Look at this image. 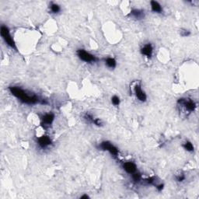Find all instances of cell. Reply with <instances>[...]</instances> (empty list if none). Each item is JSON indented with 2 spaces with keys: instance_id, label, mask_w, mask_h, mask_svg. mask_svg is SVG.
<instances>
[{
  "instance_id": "cell-1",
  "label": "cell",
  "mask_w": 199,
  "mask_h": 199,
  "mask_svg": "<svg viewBox=\"0 0 199 199\" xmlns=\"http://www.w3.org/2000/svg\"><path fill=\"white\" fill-rule=\"evenodd\" d=\"M9 90L13 96L19 99L20 101H22L23 103L26 104H36L37 103H41L42 104L47 103L44 101L40 100L35 95H28L26 91H24L21 88L17 86H10Z\"/></svg>"
},
{
  "instance_id": "cell-2",
  "label": "cell",
  "mask_w": 199,
  "mask_h": 199,
  "mask_svg": "<svg viewBox=\"0 0 199 199\" xmlns=\"http://www.w3.org/2000/svg\"><path fill=\"white\" fill-rule=\"evenodd\" d=\"M0 33H1V36H2V37L5 41V42L6 43V44H8L10 48H13V49H16L15 42L13 41V37H12L10 33H9V29L7 28L6 26H1Z\"/></svg>"
},
{
  "instance_id": "cell-3",
  "label": "cell",
  "mask_w": 199,
  "mask_h": 199,
  "mask_svg": "<svg viewBox=\"0 0 199 199\" xmlns=\"http://www.w3.org/2000/svg\"><path fill=\"white\" fill-rule=\"evenodd\" d=\"M77 55L81 60L86 61V62H94L96 60V57L93 55L86 51L85 50H83V49H79L77 51Z\"/></svg>"
},
{
  "instance_id": "cell-4",
  "label": "cell",
  "mask_w": 199,
  "mask_h": 199,
  "mask_svg": "<svg viewBox=\"0 0 199 199\" xmlns=\"http://www.w3.org/2000/svg\"><path fill=\"white\" fill-rule=\"evenodd\" d=\"M100 147L101 149H102L103 150H105V151H108L111 155H113L114 156H117L118 155V149L116 146H114V145L111 144V142H101V145H100Z\"/></svg>"
},
{
  "instance_id": "cell-5",
  "label": "cell",
  "mask_w": 199,
  "mask_h": 199,
  "mask_svg": "<svg viewBox=\"0 0 199 199\" xmlns=\"http://www.w3.org/2000/svg\"><path fill=\"white\" fill-rule=\"evenodd\" d=\"M178 103H180V105L184 106L185 107V109L190 112H193L196 108L195 103L192 100H190V99H180L178 101Z\"/></svg>"
},
{
  "instance_id": "cell-6",
  "label": "cell",
  "mask_w": 199,
  "mask_h": 199,
  "mask_svg": "<svg viewBox=\"0 0 199 199\" xmlns=\"http://www.w3.org/2000/svg\"><path fill=\"white\" fill-rule=\"evenodd\" d=\"M37 143H38V145H39V146L41 148L45 149V148L48 147L51 144V140L50 138L48 136H43L37 139Z\"/></svg>"
},
{
  "instance_id": "cell-7",
  "label": "cell",
  "mask_w": 199,
  "mask_h": 199,
  "mask_svg": "<svg viewBox=\"0 0 199 199\" xmlns=\"http://www.w3.org/2000/svg\"><path fill=\"white\" fill-rule=\"evenodd\" d=\"M135 93H136V96H137V98L140 101L142 102H145L146 101L147 96L146 94L145 93L144 91H142V88H141V86L139 84H137V85L135 86Z\"/></svg>"
},
{
  "instance_id": "cell-8",
  "label": "cell",
  "mask_w": 199,
  "mask_h": 199,
  "mask_svg": "<svg viewBox=\"0 0 199 199\" xmlns=\"http://www.w3.org/2000/svg\"><path fill=\"white\" fill-rule=\"evenodd\" d=\"M123 168L128 173L132 174V173H136L137 171V167L136 165L132 162H126L123 164Z\"/></svg>"
},
{
  "instance_id": "cell-9",
  "label": "cell",
  "mask_w": 199,
  "mask_h": 199,
  "mask_svg": "<svg viewBox=\"0 0 199 199\" xmlns=\"http://www.w3.org/2000/svg\"><path fill=\"white\" fill-rule=\"evenodd\" d=\"M42 125H50L52 124L53 121L55 119V115L51 113L44 114L42 117Z\"/></svg>"
},
{
  "instance_id": "cell-10",
  "label": "cell",
  "mask_w": 199,
  "mask_h": 199,
  "mask_svg": "<svg viewBox=\"0 0 199 199\" xmlns=\"http://www.w3.org/2000/svg\"><path fill=\"white\" fill-rule=\"evenodd\" d=\"M153 46H152L151 44H146L143 48H142L141 49V53H142V55H146L148 58H150L153 55Z\"/></svg>"
},
{
  "instance_id": "cell-11",
  "label": "cell",
  "mask_w": 199,
  "mask_h": 199,
  "mask_svg": "<svg viewBox=\"0 0 199 199\" xmlns=\"http://www.w3.org/2000/svg\"><path fill=\"white\" fill-rule=\"evenodd\" d=\"M84 118H85L87 121H90L91 123H93L94 125H97V126H101V125H102L101 122V121H100V119H98V118H95L94 117H93V115H91L90 114L86 113V114H85Z\"/></svg>"
},
{
  "instance_id": "cell-12",
  "label": "cell",
  "mask_w": 199,
  "mask_h": 199,
  "mask_svg": "<svg viewBox=\"0 0 199 199\" xmlns=\"http://www.w3.org/2000/svg\"><path fill=\"white\" fill-rule=\"evenodd\" d=\"M151 9L154 13H161L163 11L162 6H160L159 2H155V1H152L151 2Z\"/></svg>"
},
{
  "instance_id": "cell-13",
  "label": "cell",
  "mask_w": 199,
  "mask_h": 199,
  "mask_svg": "<svg viewBox=\"0 0 199 199\" xmlns=\"http://www.w3.org/2000/svg\"><path fill=\"white\" fill-rule=\"evenodd\" d=\"M130 15H131L132 16L136 18V19H142L144 17V12L142 11V10H139V9H133L131 10Z\"/></svg>"
},
{
  "instance_id": "cell-14",
  "label": "cell",
  "mask_w": 199,
  "mask_h": 199,
  "mask_svg": "<svg viewBox=\"0 0 199 199\" xmlns=\"http://www.w3.org/2000/svg\"><path fill=\"white\" fill-rule=\"evenodd\" d=\"M106 64H107V66L108 67H110V68H114L116 67L117 62L115 61V59L113 58H107L106 59Z\"/></svg>"
},
{
  "instance_id": "cell-15",
  "label": "cell",
  "mask_w": 199,
  "mask_h": 199,
  "mask_svg": "<svg viewBox=\"0 0 199 199\" xmlns=\"http://www.w3.org/2000/svg\"><path fill=\"white\" fill-rule=\"evenodd\" d=\"M183 147L184 148V149H186L187 151L188 152H192L194 150V146H193L192 143L190 142H188V141L184 142V145H183Z\"/></svg>"
},
{
  "instance_id": "cell-16",
  "label": "cell",
  "mask_w": 199,
  "mask_h": 199,
  "mask_svg": "<svg viewBox=\"0 0 199 199\" xmlns=\"http://www.w3.org/2000/svg\"><path fill=\"white\" fill-rule=\"evenodd\" d=\"M51 12L54 13H58V12H60L61 9H60V6H59L58 4H55V3H52L51 5Z\"/></svg>"
},
{
  "instance_id": "cell-17",
  "label": "cell",
  "mask_w": 199,
  "mask_h": 199,
  "mask_svg": "<svg viewBox=\"0 0 199 199\" xmlns=\"http://www.w3.org/2000/svg\"><path fill=\"white\" fill-rule=\"evenodd\" d=\"M141 174L139 173H138L137 171H136V173H132V179L135 182H139L141 180Z\"/></svg>"
},
{
  "instance_id": "cell-18",
  "label": "cell",
  "mask_w": 199,
  "mask_h": 199,
  "mask_svg": "<svg viewBox=\"0 0 199 199\" xmlns=\"http://www.w3.org/2000/svg\"><path fill=\"white\" fill-rule=\"evenodd\" d=\"M111 101H112V103L115 106H118L120 104V98L117 96H113V97L111 98Z\"/></svg>"
},
{
  "instance_id": "cell-19",
  "label": "cell",
  "mask_w": 199,
  "mask_h": 199,
  "mask_svg": "<svg viewBox=\"0 0 199 199\" xmlns=\"http://www.w3.org/2000/svg\"><path fill=\"white\" fill-rule=\"evenodd\" d=\"M184 179H185V176L183 175V174L177 176V181H179V182L183 181V180H184Z\"/></svg>"
},
{
  "instance_id": "cell-20",
  "label": "cell",
  "mask_w": 199,
  "mask_h": 199,
  "mask_svg": "<svg viewBox=\"0 0 199 199\" xmlns=\"http://www.w3.org/2000/svg\"><path fill=\"white\" fill-rule=\"evenodd\" d=\"M181 32H184V34H181L183 37H187V36L190 35V32H189L188 31H186V30H184V31H181Z\"/></svg>"
},
{
  "instance_id": "cell-21",
  "label": "cell",
  "mask_w": 199,
  "mask_h": 199,
  "mask_svg": "<svg viewBox=\"0 0 199 199\" xmlns=\"http://www.w3.org/2000/svg\"><path fill=\"white\" fill-rule=\"evenodd\" d=\"M156 188L158 189V190L161 191V190H163V184H159V185H157V186H156Z\"/></svg>"
},
{
  "instance_id": "cell-22",
  "label": "cell",
  "mask_w": 199,
  "mask_h": 199,
  "mask_svg": "<svg viewBox=\"0 0 199 199\" xmlns=\"http://www.w3.org/2000/svg\"><path fill=\"white\" fill-rule=\"evenodd\" d=\"M89 198L88 195H83V196L80 197V198Z\"/></svg>"
}]
</instances>
